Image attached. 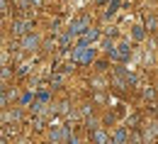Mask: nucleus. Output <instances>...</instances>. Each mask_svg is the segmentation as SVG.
<instances>
[{
    "instance_id": "obj_2",
    "label": "nucleus",
    "mask_w": 158,
    "mask_h": 144,
    "mask_svg": "<svg viewBox=\"0 0 158 144\" xmlns=\"http://www.w3.org/2000/svg\"><path fill=\"white\" fill-rule=\"evenodd\" d=\"M34 44H37L34 37H27V39H24V46H27V49H34Z\"/></svg>"
},
{
    "instance_id": "obj_1",
    "label": "nucleus",
    "mask_w": 158,
    "mask_h": 144,
    "mask_svg": "<svg viewBox=\"0 0 158 144\" xmlns=\"http://www.w3.org/2000/svg\"><path fill=\"white\" fill-rule=\"evenodd\" d=\"M76 59L78 61H90L93 59V51H76Z\"/></svg>"
}]
</instances>
